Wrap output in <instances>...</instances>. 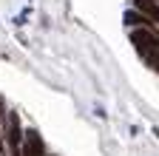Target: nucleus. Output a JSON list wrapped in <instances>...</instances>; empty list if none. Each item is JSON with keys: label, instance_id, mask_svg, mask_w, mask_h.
Here are the masks:
<instances>
[{"label": "nucleus", "instance_id": "f257e3e1", "mask_svg": "<svg viewBox=\"0 0 159 156\" xmlns=\"http://www.w3.org/2000/svg\"><path fill=\"white\" fill-rule=\"evenodd\" d=\"M131 43L136 46V51L148 60V65L156 71L159 68V37L148 29H134L131 31Z\"/></svg>", "mask_w": 159, "mask_h": 156}, {"label": "nucleus", "instance_id": "f03ea898", "mask_svg": "<svg viewBox=\"0 0 159 156\" xmlns=\"http://www.w3.org/2000/svg\"><path fill=\"white\" fill-rule=\"evenodd\" d=\"M23 156H46V145L40 139L37 131H26V139H23Z\"/></svg>", "mask_w": 159, "mask_h": 156}, {"label": "nucleus", "instance_id": "7ed1b4c3", "mask_svg": "<svg viewBox=\"0 0 159 156\" xmlns=\"http://www.w3.org/2000/svg\"><path fill=\"white\" fill-rule=\"evenodd\" d=\"M125 23L128 26H134V29H139V26H148V17L142 14V11H125Z\"/></svg>", "mask_w": 159, "mask_h": 156}, {"label": "nucleus", "instance_id": "20e7f679", "mask_svg": "<svg viewBox=\"0 0 159 156\" xmlns=\"http://www.w3.org/2000/svg\"><path fill=\"white\" fill-rule=\"evenodd\" d=\"M153 3H159V0H153Z\"/></svg>", "mask_w": 159, "mask_h": 156}]
</instances>
